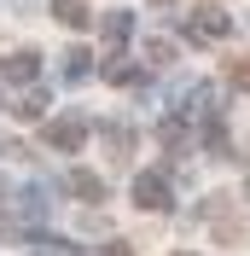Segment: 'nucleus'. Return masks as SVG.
<instances>
[{
  "label": "nucleus",
  "instance_id": "1",
  "mask_svg": "<svg viewBox=\"0 0 250 256\" xmlns=\"http://www.w3.org/2000/svg\"><path fill=\"white\" fill-rule=\"evenodd\" d=\"M134 198H140L146 210H169V180H157V175H140V180H134Z\"/></svg>",
  "mask_w": 250,
  "mask_h": 256
},
{
  "label": "nucleus",
  "instance_id": "2",
  "mask_svg": "<svg viewBox=\"0 0 250 256\" xmlns=\"http://www.w3.org/2000/svg\"><path fill=\"white\" fill-rule=\"evenodd\" d=\"M192 35H198V41H216V35H227V12H216V6H210V12H198Z\"/></svg>",
  "mask_w": 250,
  "mask_h": 256
},
{
  "label": "nucleus",
  "instance_id": "3",
  "mask_svg": "<svg viewBox=\"0 0 250 256\" xmlns=\"http://www.w3.org/2000/svg\"><path fill=\"white\" fill-rule=\"evenodd\" d=\"M82 134H88L82 122H52V128H47V140L58 146V152H76V146H82Z\"/></svg>",
  "mask_w": 250,
  "mask_h": 256
},
{
  "label": "nucleus",
  "instance_id": "4",
  "mask_svg": "<svg viewBox=\"0 0 250 256\" xmlns=\"http://www.w3.org/2000/svg\"><path fill=\"white\" fill-rule=\"evenodd\" d=\"M0 76H6V82H30L35 76V52H12V58L0 64Z\"/></svg>",
  "mask_w": 250,
  "mask_h": 256
},
{
  "label": "nucleus",
  "instance_id": "5",
  "mask_svg": "<svg viewBox=\"0 0 250 256\" xmlns=\"http://www.w3.org/2000/svg\"><path fill=\"white\" fill-rule=\"evenodd\" d=\"M52 12H58V24H70V30H82V24H88V6H82V0H58Z\"/></svg>",
  "mask_w": 250,
  "mask_h": 256
},
{
  "label": "nucleus",
  "instance_id": "6",
  "mask_svg": "<svg viewBox=\"0 0 250 256\" xmlns=\"http://www.w3.org/2000/svg\"><path fill=\"white\" fill-rule=\"evenodd\" d=\"M105 35H110V41H128V18L110 12V18H105Z\"/></svg>",
  "mask_w": 250,
  "mask_h": 256
},
{
  "label": "nucleus",
  "instance_id": "7",
  "mask_svg": "<svg viewBox=\"0 0 250 256\" xmlns=\"http://www.w3.org/2000/svg\"><path fill=\"white\" fill-rule=\"evenodd\" d=\"M70 186H76L82 198H99V180H94V175H70Z\"/></svg>",
  "mask_w": 250,
  "mask_h": 256
},
{
  "label": "nucleus",
  "instance_id": "8",
  "mask_svg": "<svg viewBox=\"0 0 250 256\" xmlns=\"http://www.w3.org/2000/svg\"><path fill=\"white\" fill-rule=\"evenodd\" d=\"M105 76H110V82H134V70H128L122 58H110V64H105Z\"/></svg>",
  "mask_w": 250,
  "mask_h": 256
},
{
  "label": "nucleus",
  "instance_id": "9",
  "mask_svg": "<svg viewBox=\"0 0 250 256\" xmlns=\"http://www.w3.org/2000/svg\"><path fill=\"white\" fill-rule=\"evenodd\" d=\"M233 82H238V88H250V58L238 64V70H233Z\"/></svg>",
  "mask_w": 250,
  "mask_h": 256
}]
</instances>
